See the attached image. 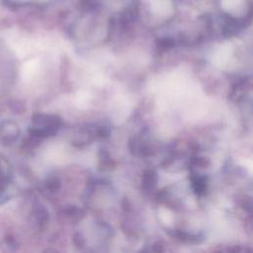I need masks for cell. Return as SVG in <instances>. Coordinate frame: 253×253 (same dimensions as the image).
I'll list each match as a JSON object with an SVG mask.
<instances>
[{
  "label": "cell",
  "mask_w": 253,
  "mask_h": 253,
  "mask_svg": "<svg viewBox=\"0 0 253 253\" xmlns=\"http://www.w3.org/2000/svg\"><path fill=\"white\" fill-rule=\"evenodd\" d=\"M60 126V120L56 116L39 114L32 122V132L36 135H48L54 133Z\"/></svg>",
  "instance_id": "1"
}]
</instances>
